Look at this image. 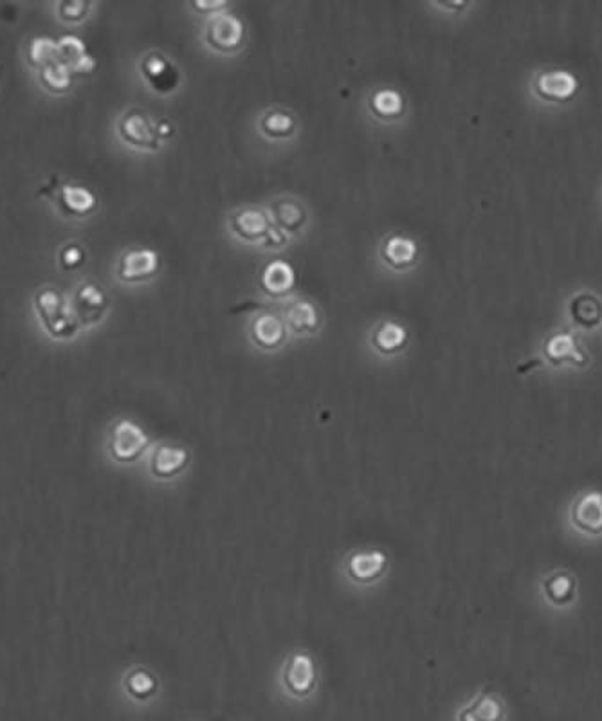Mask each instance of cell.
I'll list each match as a JSON object with an SVG mask.
<instances>
[{
	"mask_svg": "<svg viewBox=\"0 0 602 721\" xmlns=\"http://www.w3.org/2000/svg\"><path fill=\"white\" fill-rule=\"evenodd\" d=\"M202 46L211 55L235 56L246 47L247 28L244 19L235 11L224 10L202 22Z\"/></svg>",
	"mask_w": 602,
	"mask_h": 721,
	"instance_id": "1",
	"label": "cell"
},
{
	"mask_svg": "<svg viewBox=\"0 0 602 721\" xmlns=\"http://www.w3.org/2000/svg\"><path fill=\"white\" fill-rule=\"evenodd\" d=\"M35 309L51 338H74L80 329L73 305L64 294L53 287L38 289L35 294Z\"/></svg>",
	"mask_w": 602,
	"mask_h": 721,
	"instance_id": "2",
	"label": "cell"
},
{
	"mask_svg": "<svg viewBox=\"0 0 602 721\" xmlns=\"http://www.w3.org/2000/svg\"><path fill=\"white\" fill-rule=\"evenodd\" d=\"M118 134L127 147L157 154L166 147L157 132V118L141 107H130L118 119Z\"/></svg>",
	"mask_w": 602,
	"mask_h": 721,
	"instance_id": "3",
	"label": "cell"
},
{
	"mask_svg": "<svg viewBox=\"0 0 602 721\" xmlns=\"http://www.w3.org/2000/svg\"><path fill=\"white\" fill-rule=\"evenodd\" d=\"M224 226L231 240L242 246L256 247L273 226L265 204H242L228 211Z\"/></svg>",
	"mask_w": 602,
	"mask_h": 721,
	"instance_id": "4",
	"label": "cell"
},
{
	"mask_svg": "<svg viewBox=\"0 0 602 721\" xmlns=\"http://www.w3.org/2000/svg\"><path fill=\"white\" fill-rule=\"evenodd\" d=\"M137 71L141 80L157 96H172L183 85V71L172 56L152 49L141 56Z\"/></svg>",
	"mask_w": 602,
	"mask_h": 721,
	"instance_id": "5",
	"label": "cell"
},
{
	"mask_svg": "<svg viewBox=\"0 0 602 721\" xmlns=\"http://www.w3.org/2000/svg\"><path fill=\"white\" fill-rule=\"evenodd\" d=\"M280 312L291 339L316 338L325 325V314L321 311L320 303L314 302L309 296L294 294L282 303Z\"/></svg>",
	"mask_w": 602,
	"mask_h": 721,
	"instance_id": "6",
	"label": "cell"
},
{
	"mask_svg": "<svg viewBox=\"0 0 602 721\" xmlns=\"http://www.w3.org/2000/svg\"><path fill=\"white\" fill-rule=\"evenodd\" d=\"M264 204L269 211L273 226L282 229L283 233L292 240L305 237L307 229L311 226V210H309L307 202L300 199L298 195L280 193V195L271 197Z\"/></svg>",
	"mask_w": 602,
	"mask_h": 721,
	"instance_id": "7",
	"label": "cell"
},
{
	"mask_svg": "<svg viewBox=\"0 0 602 721\" xmlns=\"http://www.w3.org/2000/svg\"><path fill=\"white\" fill-rule=\"evenodd\" d=\"M249 343L265 354H274L289 343V332L280 309H262L251 314L247 323Z\"/></svg>",
	"mask_w": 602,
	"mask_h": 721,
	"instance_id": "8",
	"label": "cell"
},
{
	"mask_svg": "<svg viewBox=\"0 0 602 721\" xmlns=\"http://www.w3.org/2000/svg\"><path fill=\"white\" fill-rule=\"evenodd\" d=\"M298 271L287 260H269L258 269L256 289L269 302L283 303L298 294Z\"/></svg>",
	"mask_w": 602,
	"mask_h": 721,
	"instance_id": "9",
	"label": "cell"
},
{
	"mask_svg": "<svg viewBox=\"0 0 602 721\" xmlns=\"http://www.w3.org/2000/svg\"><path fill=\"white\" fill-rule=\"evenodd\" d=\"M377 255L386 271L397 274L410 273L420 262L419 242L417 238L401 231H388L379 242Z\"/></svg>",
	"mask_w": 602,
	"mask_h": 721,
	"instance_id": "10",
	"label": "cell"
},
{
	"mask_svg": "<svg viewBox=\"0 0 602 721\" xmlns=\"http://www.w3.org/2000/svg\"><path fill=\"white\" fill-rule=\"evenodd\" d=\"M408 98L406 94L393 85H377L366 94L365 110L375 123L392 127L399 125L408 116Z\"/></svg>",
	"mask_w": 602,
	"mask_h": 721,
	"instance_id": "11",
	"label": "cell"
},
{
	"mask_svg": "<svg viewBox=\"0 0 602 721\" xmlns=\"http://www.w3.org/2000/svg\"><path fill=\"white\" fill-rule=\"evenodd\" d=\"M256 134L271 145L294 141L301 130V121L294 110L285 105H271L262 110L255 121Z\"/></svg>",
	"mask_w": 602,
	"mask_h": 721,
	"instance_id": "12",
	"label": "cell"
},
{
	"mask_svg": "<svg viewBox=\"0 0 602 721\" xmlns=\"http://www.w3.org/2000/svg\"><path fill=\"white\" fill-rule=\"evenodd\" d=\"M161 264V253L154 247H128L119 255L116 276L128 285L150 282L161 271Z\"/></svg>",
	"mask_w": 602,
	"mask_h": 721,
	"instance_id": "13",
	"label": "cell"
},
{
	"mask_svg": "<svg viewBox=\"0 0 602 721\" xmlns=\"http://www.w3.org/2000/svg\"><path fill=\"white\" fill-rule=\"evenodd\" d=\"M150 446V439L145 429L136 424L134 420H119L112 428L109 449L112 458L118 464H132L145 453Z\"/></svg>",
	"mask_w": 602,
	"mask_h": 721,
	"instance_id": "14",
	"label": "cell"
},
{
	"mask_svg": "<svg viewBox=\"0 0 602 721\" xmlns=\"http://www.w3.org/2000/svg\"><path fill=\"white\" fill-rule=\"evenodd\" d=\"M410 343V330L395 318H381L368 330V345L377 356L395 357L402 354Z\"/></svg>",
	"mask_w": 602,
	"mask_h": 721,
	"instance_id": "15",
	"label": "cell"
},
{
	"mask_svg": "<svg viewBox=\"0 0 602 721\" xmlns=\"http://www.w3.org/2000/svg\"><path fill=\"white\" fill-rule=\"evenodd\" d=\"M71 305L80 325H96L109 311V294L96 282H82L73 293Z\"/></svg>",
	"mask_w": 602,
	"mask_h": 721,
	"instance_id": "16",
	"label": "cell"
},
{
	"mask_svg": "<svg viewBox=\"0 0 602 721\" xmlns=\"http://www.w3.org/2000/svg\"><path fill=\"white\" fill-rule=\"evenodd\" d=\"M40 193H49L55 199L56 206L67 217H78V219L89 217L100 206L96 192H92L91 188L82 186V184L56 183L55 188H51V190L42 188Z\"/></svg>",
	"mask_w": 602,
	"mask_h": 721,
	"instance_id": "17",
	"label": "cell"
},
{
	"mask_svg": "<svg viewBox=\"0 0 602 721\" xmlns=\"http://www.w3.org/2000/svg\"><path fill=\"white\" fill-rule=\"evenodd\" d=\"M283 687L296 698H307L316 689V667L311 655L292 653L282 673Z\"/></svg>",
	"mask_w": 602,
	"mask_h": 721,
	"instance_id": "18",
	"label": "cell"
},
{
	"mask_svg": "<svg viewBox=\"0 0 602 721\" xmlns=\"http://www.w3.org/2000/svg\"><path fill=\"white\" fill-rule=\"evenodd\" d=\"M534 87L543 100L568 101L579 91V78L566 69H548L536 76Z\"/></svg>",
	"mask_w": 602,
	"mask_h": 721,
	"instance_id": "19",
	"label": "cell"
},
{
	"mask_svg": "<svg viewBox=\"0 0 602 721\" xmlns=\"http://www.w3.org/2000/svg\"><path fill=\"white\" fill-rule=\"evenodd\" d=\"M545 357L548 363L554 366L588 365V356L583 348L579 347V341L575 339L572 332H556L545 341Z\"/></svg>",
	"mask_w": 602,
	"mask_h": 721,
	"instance_id": "20",
	"label": "cell"
},
{
	"mask_svg": "<svg viewBox=\"0 0 602 721\" xmlns=\"http://www.w3.org/2000/svg\"><path fill=\"white\" fill-rule=\"evenodd\" d=\"M388 557L381 550H368L352 554L347 563V574L352 581L368 585L374 583L386 572Z\"/></svg>",
	"mask_w": 602,
	"mask_h": 721,
	"instance_id": "21",
	"label": "cell"
},
{
	"mask_svg": "<svg viewBox=\"0 0 602 721\" xmlns=\"http://www.w3.org/2000/svg\"><path fill=\"white\" fill-rule=\"evenodd\" d=\"M56 42H58L60 60L73 71L74 76L91 74L96 69L98 65L96 58L91 55L89 47L82 38L76 35H62Z\"/></svg>",
	"mask_w": 602,
	"mask_h": 721,
	"instance_id": "22",
	"label": "cell"
},
{
	"mask_svg": "<svg viewBox=\"0 0 602 721\" xmlns=\"http://www.w3.org/2000/svg\"><path fill=\"white\" fill-rule=\"evenodd\" d=\"M572 523L575 529L590 536L602 534V494L586 493L572 505Z\"/></svg>",
	"mask_w": 602,
	"mask_h": 721,
	"instance_id": "23",
	"label": "cell"
},
{
	"mask_svg": "<svg viewBox=\"0 0 602 721\" xmlns=\"http://www.w3.org/2000/svg\"><path fill=\"white\" fill-rule=\"evenodd\" d=\"M188 462H190L188 449L161 444L154 449L152 458H150V473L159 480H170L179 473H183Z\"/></svg>",
	"mask_w": 602,
	"mask_h": 721,
	"instance_id": "24",
	"label": "cell"
},
{
	"mask_svg": "<svg viewBox=\"0 0 602 721\" xmlns=\"http://www.w3.org/2000/svg\"><path fill=\"white\" fill-rule=\"evenodd\" d=\"M503 718H505V705L502 698L487 689L458 712V721H503Z\"/></svg>",
	"mask_w": 602,
	"mask_h": 721,
	"instance_id": "25",
	"label": "cell"
},
{
	"mask_svg": "<svg viewBox=\"0 0 602 721\" xmlns=\"http://www.w3.org/2000/svg\"><path fill=\"white\" fill-rule=\"evenodd\" d=\"M570 314L583 329H595L602 323V302L593 293L581 291L570 302Z\"/></svg>",
	"mask_w": 602,
	"mask_h": 721,
	"instance_id": "26",
	"label": "cell"
},
{
	"mask_svg": "<svg viewBox=\"0 0 602 721\" xmlns=\"http://www.w3.org/2000/svg\"><path fill=\"white\" fill-rule=\"evenodd\" d=\"M125 685V691H127L134 700L139 702H146L150 700L154 694L157 693V682L156 676L152 675L150 671H146L143 667H134L132 671H128L123 680Z\"/></svg>",
	"mask_w": 602,
	"mask_h": 721,
	"instance_id": "27",
	"label": "cell"
},
{
	"mask_svg": "<svg viewBox=\"0 0 602 721\" xmlns=\"http://www.w3.org/2000/svg\"><path fill=\"white\" fill-rule=\"evenodd\" d=\"M543 590H545L550 603L556 604V606H566L575 599V579L566 572H556L545 581Z\"/></svg>",
	"mask_w": 602,
	"mask_h": 721,
	"instance_id": "28",
	"label": "cell"
},
{
	"mask_svg": "<svg viewBox=\"0 0 602 721\" xmlns=\"http://www.w3.org/2000/svg\"><path fill=\"white\" fill-rule=\"evenodd\" d=\"M29 64L37 67L38 71L47 65L60 62L58 42L51 37H33L28 44Z\"/></svg>",
	"mask_w": 602,
	"mask_h": 721,
	"instance_id": "29",
	"label": "cell"
},
{
	"mask_svg": "<svg viewBox=\"0 0 602 721\" xmlns=\"http://www.w3.org/2000/svg\"><path fill=\"white\" fill-rule=\"evenodd\" d=\"M73 80V71L62 60L40 69V82L46 87L47 91L58 92V94L69 91V87L73 85Z\"/></svg>",
	"mask_w": 602,
	"mask_h": 721,
	"instance_id": "30",
	"label": "cell"
},
{
	"mask_svg": "<svg viewBox=\"0 0 602 721\" xmlns=\"http://www.w3.org/2000/svg\"><path fill=\"white\" fill-rule=\"evenodd\" d=\"M292 242H294V240H292L291 237H287L282 229L271 226V229L267 231V235L262 238V242H260L255 249L262 251V253H282L287 247L291 246Z\"/></svg>",
	"mask_w": 602,
	"mask_h": 721,
	"instance_id": "31",
	"label": "cell"
},
{
	"mask_svg": "<svg viewBox=\"0 0 602 721\" xmlns=\"http://www.w3.org/2000/svg\"><path fill=\"white\" fill-rule=\"evenodd\" d=\"M56 10L60 13V17L71 22H80L85 19L91 11V2L85 0H64L56 4Z\"/></svg>",
	"mask_w": 602,
	"mask_h": 721,
	"instance_id": "32",
	"label": "cell"
},
{
	"mask_svg": "<svg viewBox=\"0 0 602 721\" xmlns=\"http://www.w3.org/2000/svg\"><path fill=\"white\" fill-rule=\"evenodd\" d=\"M85 258H87L85 249H83L80 244H76V242L65 244V246L60 249V253H58V262H60V265H62L64 269H67V271H73V269L82 267V265L85 264Z\"/></svg>",
	"mask_w": 602,
	"mask_h": 721,
	"instance_id": "33",
	"label": "cell"
},
{
	"mask_svg": "<svg viewBox=\"0 0 602 721\" xmlns=\"http://www.w3.org/2000/svg\"><path fill=\"white\" fill-rule=\"evenodd\" d=\"M231 4L228 0H193L188 4V10L193 11L195 15H199L202 19H208L217 15L220 11L229 10Z\"/></svg>",
	"mask_w": 602,
	"mask_h": 721,
	"instance_id": "34",
	"label": "cell"
},
{
	"mask_svg": "<svg viewBox=\"0 0 602 721\" xmlns=\"http://www.w3.org/2000/svg\"><path fill=\"white\" fill-rule=\"evenodd\" d=\"M428 8L444 11V13H449V15H460V13H464L467 8H471V2H467V0H446V2H444V0H437V2H428Z\"/></svg>",
	"mask_w": 602,
	"mask_h": 721,
	"instance_id": "35",
	"label": "cell"
},
{
	"mask_svg": "<svg viewBox=\"0 0 602 721\" xmlns=\"http://www.w3.org/2000/svg\"><path fill=\"white\" fill-rule=\"evenodd\" d=\"M157 132H159V137L163 139V143L168 145V143L174 139L175 134H177V127H175L172 119L157 118Z\"/></svg>",
	"mask_w": 602,
	"mask_h": 721,
	"instance_id": "36",
	"label": "cell"
}]
</instances>
